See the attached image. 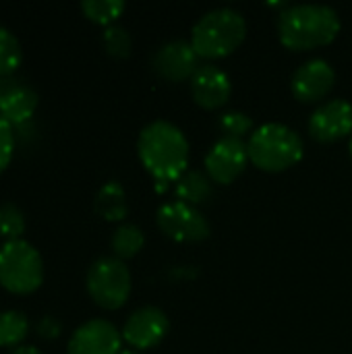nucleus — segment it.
<instances>
[{
	"label": "nucleus",
	"mask_w": 352,
	"mask_h": 354,
	"mask_svg": "<svg viewBox=\"0 0 352 354\" xmlns=\"http://www.w3.org/2000/svg\"><path fill=\"white\" fill-rule=\"evenodd\" d=\"M156 222L160 230L176 243H201L210 236V222L197 207L183 201L162 205Z\"/></svg>",
	"instance_id": "0eeeda50"
},
{
	"label": "nucleus",
	"mask_w": 352,
	"mask_h": 354,
	"mask_svg": "<svg viewBox=\"0 0 352 354\" xmlns=\"http://www.w3.org/2000/svg\"><path fill=\"white\" fill-rule=\"evenodd\" d=\"M120 354H139V353H135V351H122Z\"/></svg>",
	"instance_id": "cd10ccee"
},
{
	"label": "nucleus",
	"mask_w": 352,
	"mask_h": 354,
	"mask_svg": "<svg viewBox=\"0 0 352 354\" xmlns=\"http://www.w3.org/2000/svg\"><path fill=\"white\" fill-rule=\"evenodd\" d=\"M309 133L319 143H334L352 133V106L346 100L322 104L309 118Z\"/></svg>",
	"instance_id": "ddd939ff"
},
{
	"label": "nucleus",
	"mask_w": 352,
	"mask_h": 354,
	"mask_svg": "<svg viewBox=\"0 0 352 354\" xmlns=\"http://www.w3.org/2000/svg\"><path fill=\"white\" fill-rule=\"evenodd\" d=\"M44 282V261L27 241H6L0 247V286L12 295H29Z\"/></svg>",
	"instance_id": "39448f33"
},
{
	"label": "nucleus",
	"mask_w": 352,
	"mask_h": 354,
	"mask_svg": "<svg viewBox=\"0 0 352 354\" xmlns=\"http://www.w3.org/2000/svg\"><path fill=\"white\" fill-rule=\"evenodd\" d=\"M12 354H44V353H41V351H37L35 346H23V344H21L19 348H15V351H12Z\"/></svg>",
	"instance_id": "bb28decb"
},
{
	"label": "nucleus",
	"mask_w": 352,
	"mask_h": 354,
	"mask_svg": "<svg viewBox=\"0 0 352 354\" xmlns=\"http://www.w3.org/2000/svg\"><path fill=\"white\" fill-rule=\"evenodd\" d=\"M334 83H336V73L332 64L324 58H313L295 71L290 87L299 102L315 104L334 89Z\"/></svg>",
	"instance_id": "f8f14e48"
},
{
	"label": "nucleus",
	"mask_w": 352,
	"mask_h": 354,
	"mask_svg": "<svg viewBox=\"0 0 352 354\" xmlns=\"http://www.w3.org/2000/svg\"><path fill=\"white\" fill-rule=\"evenodd\" d=\"M220 131L224 133V137H237V139H243L251 129H253V120L249 114L245 112H226L220 116V122H218Z\"/></svg>",
	"instance_id": "b1692460"
},
{
	"label": "nucleus",
	"mask_w": 352,
	"mask_h": 354,
	"mask_svg": "<svg viewBox=\"0 0 352 354\" xmlns=\"http://www.w3.org/2000/svg\"><path fill=\"white\" fill-rule=\"evenodd\" d=\"M68 354H120L122 336L106 319H91L79 326L66 346Z\"/></svg>",
	"instance_id": "9d476101"
},
{
	"label": "nucleus",
	"mask_w": 352,
	"mask_h": 354,
	"mask_svg": "<svg viewBox=\"0 0 352 354\" xmlns=\"http://www.w3.org/2000/svg\"><path fill=\"white\" fill-rule=\"evenodd\" d=\"M83 15L100 25H112L124 10L122 0H83L81 2Z\"/></svg>",
	"instance_id": "412c9836"
},
{
	"label": "nucleus",
	"mask_w": 352,
	"mask_h": 354,
	"mask_svg": "<svg viewBox=\"0 0 352 354\" xmlns=\"http://www.w3.org/2000/svg\"><path fill=\"white\" fill-rule=\"evenodd\" d=\"M247 35V21L234 8H216L203 15L193 31L191 46L199 54V58L216 60L230 56Z\"/></svg>",
	"instance_id": "7ed1b4c3"
},
{
	"label": "nucleus",
	"mask_w": 352,
	"mask_h": 354,
	"mask_svg": "<svg viewBox=\"0 0 352 354\" xmlns=\"http://www.w3.org/2000/svg\"><path fill=\"white\" fill-rule=\"evenodd\" d=\"M191 93L197 106L218 110L230 100L232 83L230 77L216 64H201L191 79Z\"/></svg>",
	"instance_id": "4468645a"
},
{
	"label": "nucleus",
	"mask_w": 352,
	"mask_h": 354,
	"mask_svg": "<svg viewBox=\"0 0 352 354\" xmlns=\"http://www.w3.org/2000/svg\"><path fill=\"white\" fill-rule=\"evenodd\" d=\"M174 193H176L178 201L195 207V205L205 203L212 197L214 189H212V180L203 172H199V170H187L176 180Z\"/></svg>",
	"instance_id": "f3484780"
},
{
	"label": "nucleus",
	"mask_w": 352,
	"mask_h": 354,
	"mask_svg": "<svg viewBox=\"0 0 352 354\" xmlns=\"http://www.w3.org/2000/svg\"><path fill=\"white\" fill-rule=\"evenodd\" d=\"M23 62V48L17 35L0 25V77H10Z\"/></svg>",
	"instance_id": "aec40b11"
},
{
	"label": "nucleus",
	"mask_w": 352,
	"mask_h": 354,
	"mask_svg": "<svg viewBox=\"0 0 352 354\" xmlns=\"http://www.w3.org/2000/svg\"><path fill=\"white\" fill-rule=\"evenodd\" d=\"M340 33V17L326 4H297L282 10L278 19L280 41L295 52L332 44Z\"/></svg>",
	"instance_id": "f03ea898"
},
{
	"label": "nucleus",
	"mask_w": 352,
	"mask_h": 354,
	"mask_svg": "<svg viewBox=\"0 0 352 354\" xmlns=\"http://www.w3.org/2000/svg\"><path fill=\"white\" fill-rule=\"evenodd\" d=\"M249 164V149L243 139L222 137L218 139L205 156L207 176L218 185L234 183Z\"/></svg>",
	"instance_id": "6e6552de"
},
{
	"label": "nucleus",
	"mask_w": 352,
	"mask_h": 354,
	"mask_svg": "<svg viewBox=\"0 0 352 354\" xmlns=\"http://www.w3.org/2000/svg\"><path fill=\"white\" fill-rule=\"evenodd\" d=\"M199 54L191 46V41L185 39H172L164 46H160L151 58L154 73L170 83H180L185 79H193V75L199 68Z\"/></svg>",
	"instance_id": "1a4fd4ad"
},
{
	"label": "nucleus",
	"mask_w": 352,
	"mask_h": 354,
	"mask_svg": "<svg viewBox=\"0 0 352 354\" xmlns=\"http://www.w3.org/2000/svg\"><path fill=\"white\" fill-rule=\"evenodd\" d=\"M247 149L251 164L263 172H284L303 158V141L299 133L280 122H268L255 129Z\"/></svg>",
	"instance_id": "20e7f679"
},
{
	"label": "nucleus",
	"mask_w": 352,
	"mask_h": 354,
	"mask_svg": "<svg viewBox=\"0 0 352 354\" xmlns=\"http://www.w3.org/2000/svg\"><path fill=\"white\" fill-rule=\"evenodd\" d=\"M137 151L145 170L156 178L158 193L168 191L170 183H176L187 172L189 141L185 133L168 120H154L143 127Z\"/></svg>",
	"instance_id": "f257e3e1"
},
{
	"label": "nucleus",
	"mask_w": 352,
	"mask_h": 354,
	"mask_svg": "<svg viewBox=\"0 0 352 354\" xmlns=\"http://www.w3.org/2000/svg\"><path fill=\"white\" fill-rule=\"evenodd\" d=\"M37 332H39V336H44V338H54V336H58L60 326H58L52 317H46V319H41V322H39Z\"/></svg>",
	"instance_id": "a878e982"
},
{
	"label": "nucleus",
	"mask_w": 352,
	"mask_h": 354,
	"mask_svg": "<svg viewBox=\"0 0 352 354\" xmlns=\"http://www.w3.org/2000/svg\"><path fill=\"white\" fill-rule=\"evenodd\" d=\"M102 41L106 52L114 58H127L131 54V46H133L131 33L120 25H108L104 29Z\"/></svg>",
	"instance_id": "4be33fe9"
},
{
	"label": "nucleus",
	"mask_w": 352,
	"mask_h": 354,
	"mask_svg": "<svg viewBox=\"0 0 352 354\" xmlns=\"http://www.w3.org/2000/svg\"><path fill=\"white\" fill-rule=\"evenodd\" d=\"M25 232V216L15 203L0 205V236L6 241H19Z\"/></svg>",
	"instance_id": "5701e85b"
},
{
	"label": "nucleus",
	"mask_w": 352,
	"mask_h": 354,
	"mask_svg": "<svg viewBox=\"0 0 352 354\" xmlns=\"http://www.w3.org/2000/svg\"><path fill=\"white\" fill-rule=\"evenodd\" d=\"M29 322L21 311H2L0 313V346H21L27 338Z\"/></svg>",
	"instance_id": "6ab92c4d"
},
{
	"label": "nucleus",
	"mask_w": 352,
	"mask_h": 354,
	"mask_svg": "<svg viewBox=\"0 0 352 354\" xmlns=\"http://www.w3.org/2000/svg\"><path fill=\"white\" fill-rule=\"evenodd\" d=\"M37 108V93L15 79L0 77V118L8 124H21L33 116Z\"/></svg>",
	"instance_id": "2eb2a0df"
},
{
	"label": "nucleus",
	"mask_w": 352,
	"mask_h": 354,
	"mask_svg": "<svg viewBox=\"0 0 352 354\" xmlns=\"http://www.w3.org/2000/svg\"><path fill=\"white\" fill-rule=\"evenodd\" d=\"M93 207H95V212H98L104 220H108V222L124 220L129 207H127V193H124L122 185L116 183V180L106 183V185L98 191Z\"/></svg>",
	"instance_id": "dca6fc26"
},
{
	"label": "nucleus",
	"mask_w": 352,
	"mask_h": 354,
	"mask_svg": "<svg viewBox=\"0 0 352 354\" xmlns=\"http://www.w3.org/2000/svg\"><path fill=\"white\" fill-rule=\"evenodd\" d=\"M12 149H15V139H12L10 124L4 118H0V172L8 166L12 158Z\"/></svg>",
	"instance_id": "393cba45"
},
{
	"label": "nucleus",
	"mask_w": 352,
	"mask_h": 354,
	"mask_svg": "<svg viewBox=\"0 0 352 354\" xmlns=\"http://www.w3.org/2000/svg\"><path fill=\"white\" fill-rule=\"evenodd\" d=\"M351 156H352V137H351Z\"/></svg>",
	"instance_id": "c85d7f7f"
},
{
	"label": "nucleus",
	"mask_w": 352,
	"mask_h": 354,
	"mask_svg": "<svg viewBox=\"0 0 352 354\" xmlns=\"http://www.w3.org/2000/svg\"><path fill=\"white\" fill-rule=\"evenodd\" d=\"M170 330L166 313L158 307H141L127 319L122 328V338L139 351L158 346Z\"/></svg>",
	"instance_id": "9b49d317"
},
{
	"label": "nucleus",
	"mask_w": 352,
	"mask_h": 354,
	"mask_svg": "<svg viewBox=\"0 0 352 354\" xmlns=\"http://www.w3.org/2000/svg\"><path fill=\"white\" fill-rule=\"evenodd\" d=\"M87 292L102 309H120L131 297V272L116 257H100L87 272Z\"/></svg>",
	"instance_id": "423d86ee"
},
{
	"label": "nucleus",
	"mask_w": 352,
	"mask_h": 354,
	"mask_svg": "<svg viewBox=\"0 0 352 354\" xmlns=\"http://www.w3.org/2000/svg\"><path fill=\"white\" fill-rule=\"evenodd\" d=\"M143 245H145V236L133 224L118 226L112 234V241H110V247H112L116 259H120V261L135 257L143 249Z\"/></svg>",
	"instance_id": "a211bd4d"
}]
</instances>
